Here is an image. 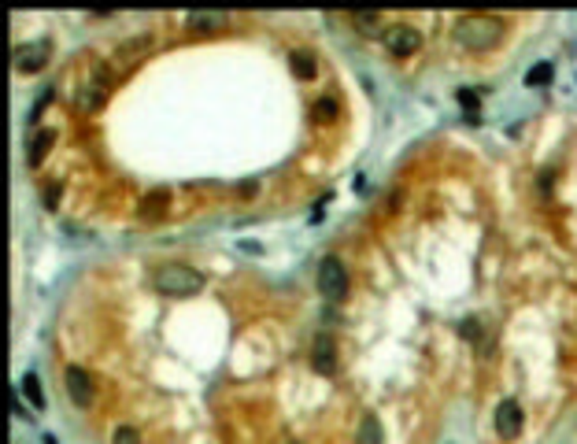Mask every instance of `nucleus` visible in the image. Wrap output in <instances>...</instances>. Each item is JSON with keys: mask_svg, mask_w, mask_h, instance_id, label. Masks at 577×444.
<instances>
[{"mask_svg": "<svg viewBox=\"0 0 577 444\" xmlns=\"http://www.w3.org/2000/svg\"><path fill=\"white\" fill-rule=\"evenodd\" d=\"M333 111H337V101H333V96H322V101L315 104V119L326 123V119H333Z\"/></svg>", "mask_w": 577, "mask_h": 444, "instance_id": "f3484780", "label": "nucleus"}, {"mask_svg": "<svg viewBox=\"0 0 577 444\" xmlns=\"http://www.w3.org/2000/svg\"><path fill=\"white\" fill-rule=\"evenodd\" d=\"M152 282L163 296H193V292H200L204 278L193 267H185V263H163V267H156Z\"/></svg>", "mask_w": 577, "mask_h": 444, "instance_id": "f03ea898", "label": "nucleus"}, {"mask_svg": "<svg viewBox=\"0 0 577 444\" xmlns=\"http://www.w3.org/2000/svg\"><path fill=\"white\" fill-rule=\"evenodd\" d=\"M63 385H67V397H71L78 407H89L93 397H96L93 377H89V370H81V367H67V374H63Z\"/></svg>", "mask_w": 577, "mask_h": 444, "instance_id": "20e7f679", "label": "nucleus"}, {"mask_svg": "<svg viewBox=\"0 0 577 444\" xmlns=\"http://www.w3.org/2000/svg\"><path fill=\"white\" fill-rule=\"evenodd\" d=\"M418 45H422V34L415 26H407V23H396L392 30H385V48L392 56H411Z\"/></svg>", "mask_w": 577, "mask_h": 444, "instance_id": "39448f33", "label": "nucleus"}, {"mask_svg": "<svg viewBox=\"0 0 577 444\" xmlns=\"http://www.w3.org/2000/svg\"><path fill=\"white\" fill-rule=\"evenodd\" d=\"M344 289H348V274H344V263L337 256H326L319 263V292L326 300H341Z\"/></svg>", "mask_w": 577, "mask_h": 444, "instance_id": "7ed1b4c3", "label": "nucleus"}, {"mask_svg": "<svg viewBox=\"0 0 577 444\" xmlns=\"http://www.w3.org/2000/svg\"><path fill=\"white\" fill-rule=\"evenodd\" d=\"M19 389H23V397L34 404V407H45V389H41V382H38V374H26L23 382H19Z\"/></svg>", "mask_w": 577, "mask_h": 444, "instance_id": "ddd939ff", "label": "nucleus"}, {"mask_svg": "<svg viewBox=\"0 0 577 444\" xmlns=\"http://www.w3.org/2000/svg\"><path fill=\"white\" fill-rule=\"evenodd\" d=\"M518 430H522V407H518V400H503L496 407V433L500 437H515Z\"/></svg>", "mask_w": 577, "mask_h": 444, "instance_id": "0eeeda50", "label": "nucleus"}, {"mask_svg": "<svg viewBox=\"0 0 577 444\" xmlns=\"http://www.w3.org/2000/svg\"><path fill=\"white\" fill-rule=\"evenodd\" d=\"M525 81H530V86H548V81H552V63H533L530 74H525Z\"/></svg>", "mask_w": 577, "mask_h": 444, "instance_id": "2eb2a0df", "label": "nucleus"}, {"mask_svg": "<svg viewBox=\"0 0 577 444\" xmlns=\"http://www.w3.org/2000/svg\"><path fill=\"white\" fill-rule=\"evenodd\" d=\"M503 30L507 26L496 15H467V19H459V26H455V41L467 45V48H489V45H500Z\"/></svg>", "mask_w": 577, "mask_h": 444, "instance_id": "f257e3e1", "label": "nucleus"}, {"mask_svg": "<svg viewBox=\"0 0 577 444\" xmlns=\"http://www.w3.org/2000/svg\"><path fill=\"white\" fill-rule=\"evenodd\" d=\"M311 367H315L319 374H333V367H337V348H333V341H329V337H319V341H315Z\"/></svg>", "mask_w": 577, "mask_h": 444, "instance_id": "6e6552de", "label": "nucleus"}, {"mask_svg": "<svg viewBox=\"0 0 577 444\" xmlns=\"http://www.w3.org/2000/svg\"><path fill=\"white\" fill-rule=\"evenodd\" d=\"M45 207H59V186H48L45 189Z\"/></svg>", "mask_w": 577, "mask_h": 444, "instance_id": "6ab92c4d", "label": "nucleus"}, {"mask_svg": "<svg viewBox=\"0 0 577 444\" xmlns=\"http://www.w3.org/2000/svg\"><path fill=\"white\" fill-rule=\"evenodd\" d=\"M48 148H52V130H38V134L30 137V144H26V159L30 163H41Z\"/></svg>", "mask_w": 577, "mask_h": 444, "instance_id": "1a4fd4ad", "label": "nucleus"}, {"mask_svg": "<svg viewBox=\"0 0 577 444\" xmlns=\"http://www.w3.org/2000/svg\"><path fill=\"white\" fill-rule=\"evenodd\" d=\"M459 101H463V108H467V111H474V108H477V96H474L470 89H463V93H459Z\"/></svg>", "mask_w": 577, "mask_h": 444, "instance_id": "aec40b11", "label": "nucleus"}, {"mask_svg": "<svg viewBox=\"0 0 577 444\" xmlns=\"http://www.w3.org/2000/svg\"><path fill=\"white\" fill-rule=\"evenodd\" d=\"M359 444H382V426H377V419H362L359 426Z\"/></svg>", "mask_w": 577, "mask_h": 444, "instance_id": "4468645a", "label": "nucleus"}, {"mask_svg": "<svg viewBox=\"0 0 577 444\" xmlns=\"http://www.w3.org/2000/svg\"><path fill=\"white\" fill-rule=\"evenodd\" d=\"M48 52H52V48H48L45 41L19 45V48H15V67H19L23 74H38L45 63H48Z\"/></svg>", "mask_w": 577, "mask_h": 444, "instance_id": "423d86ee", "label": "nucleus"}, {"mask_svg": "<svg viewBox=\"0 0 577 444\" xmlns=\"http://www.w3.org/2000/svg\"><path fill=\"white\" fill-rule=\"evenodd\" d=\"M185 23H189L193 30H219V26L226 23V15H222V11H189Z\"/></svg>", "mask_w": 577, "mask_h": 444, "instance_id": "9d476101", "label": "nucleus"}, {"mask_svg": "<svg viewBox=\"0 0 577 444\" xmlns=\"http://www.w3.org/2000/svg\"><path fill=\"white\" fill-rule=\"evenodd\" d=\"M163 211H167V193H148L141 200V219L144 222H156Z\"/></svg>", "mask_w": 577, "mask_h": 444, "instance_id": "9b49d317", "label": "nucleus"}, {"mask_svg": "<svg viewBox=\"0 0 577 444\" xmlns=\"http://www.w3.org/2000/svg\"><path fill=\"white\" fill-rule=\"evenodd\" d=\"M78 104H81V111H96V108L104 104V89H96V86H93V89H86V93L78 96Z\"/></svg>", "mask_w": 577, "mask_h": 444, "instance_id": "dca6fc26", "label": "nucleus"}, {"mask_svg": "<svg viewBox=\"0 0 577 444\" xmlns=\"http://www.w3.org/2000/svg\"><path fill=\"white\" fill-rule=\"evenodd\" d=\"M289 63H292V71L300 74V78H315V56L304 52V48H292V52H289Z\"/></svg>", "mask_w": 577, "mask_h": 444, "instance_id": "f8f14e48", "label": "nucleus"}, {"mask_svg": "<svg viewBox=\"0 0 577 444\" xmlns=\"http://www.w3.org/2000/svg\"><path fill=\"white\" fill-rule=\"evenodd\" d=\"M115 444H141V437H137V430L122 426V430H115Z\"/></svg>", "mask_w": 577, "mask_h": 444, "instance_id": "a211bd4d", "label": "nucleus"}]
</instances>
